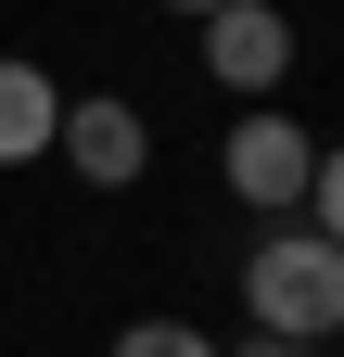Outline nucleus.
I'll return each instance as SVG.
<instances>
[{"label":"nucleus","instance_id":"nucleus-9","mask_svg":"<svg viewBox=\"0 0 344 357\" xmlns=\"http://www.w3.org/2000/svg\"><path fill=\"white\" fill-rule=\"evenodd\" d=\"M166 13H217V0H166Z\"/></svg>","mask_w":344,"mask_h":357},{"label":"nucleus","instance_id":"nucleus-2","mask_svg":"<svg viewBox=\"0 0 344 357\" xmlns=\"http://www.w3.org/2000/svg\"><path fill=\"white\" fill-rule=\"evenodd\" d=\"M217 178H230V192L242 204H306V178H319V141H306V128H293V115H268V102H242V128H230V141H217Z\"/></svg>","mask_w":344,"mask_h":357},{"label":"nucleus","instance_id":"nucleus-3","mask_svg":"<svg viewBox=\"0 0 344 357\" xmlns=\"http://www.w3.org/2000/svg\"><path fill=\"white\" fill-rule=\"evenodd\" d=\"M204 77L242 89V102H268V89L293 77V26L268 13V0H217V13H204Z\"/></svg>","mask_w":344,"mask_h":357},{"label":"nucleus","instance_id":"nucleus-5","mask_svg":"<svg viewBox=\"0 0 344 357\" xmlns=\"http://www.w3.org/2000/svg\"><path fill=\"white\" fill-rule=\"evenodd\" d=\"M64 141V102H52V77H38L26 52H0V166H38Z\"/></svg>","mask_w":344,"mask_h":357},{"label":"nucleus","instance_id":"nucleus-1","mask_svg":"<svg viewBox=\"0 0 344 357\" xmlns=\"http://www.w3.org/2000/svg\"><path fill=\"white\" fill-rule=\"evenodd\" d=\"M242 306H255V332H281V344H331L344 332V243L331 230L255 243L242 255Z\"/></svg>","mask_w":344,"mask_h":357},{"label":"nucleus","instance_id":"nucleus-8","mask_svg":"<svg viewBox=\"0 0 344 357\" xmlns=\"http://www.w3.org/2000/svg\"><path fill=\"white\" fill-rule=\"evenodd\" d=\"M242 357H319V344H281V332H255V344H242Z\"/></svg>","mask_w":344,"mask_h":357},{"label":"nucleus","instance_id":"nucleus-7","mask_svg":"<svg viewBox=\"0 0 344 357\" xmlns=\"http://www.w3.org/2000/svg\"><path fill=\"white\" fill-rule=\"evenodd\" d=\"M306 204H319V230L344 243V153H319V178H306Z\"/></svg>","mask_w":344,"mask_h":357},{"label":"nucleus","instance_id":"nucleus-4","mask_svg":"<svg viewBox=\"0 0 344 357\" xmlns=\"http://www.w3.org/2000/svg\"><path fill=\"white\" fill-rule=\"evenodd\" d=\"M77 178H90V192H127V178H141V102H115V89H102V102H64V141H52Z\"/></svg>","mask_w":344,"mask_h":357},{"label":"nucleus","instance_id":"nucleus-6","mask_svg":"<svg viewBox=\"0 0 344 357\" xmlns=\"http://www.w3.org/2000/svg\"><path fill=\"white\" fill-rule=\"evenodd\" d=\"M115 357H217V344H204L191 319H127V332H115Z\"/></svg>","mask_w":344,"mask_h":357}]
</instances>
